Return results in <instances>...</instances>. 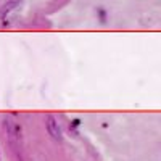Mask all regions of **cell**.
I'll list each match as a JSON object with an SVG mask.
<instances>
[{"mask_svg": "<svg viewBox=\"0 0 161 161\" xmlns=\"http://www.w3.org/2000/svg\"><path fill=\"white\" fill-rule=\"evenodd\" d=\"M45 126H47V132H48L55 140H61V139H63L61 127H60V124L57 123V119L53 118L52 114H48V116L45 118Z\"/></svg>", "mask_w": 161, "mask_h": 161, "instance_id": "cell-1", "label": "cell"}, {"mask_svg": "<svg viewBox=\"0 0 161 161\" xmlns=\"http://www.w3.org/2000/svg\"><path fill=\"white\" fill-rule=\"evenodd\" d=\"M3 127L8 134V139L10 140H19L21 139V127L16 124V123H13V121L10 118H5L3 119Z\"/></svg>", "mask_w": 161, "mask_h": 161, "instance_id": "cell-2", "label": "cell"}, {"mask_svg": "<svg viewBox=\"0 0 161 161\" xmlns=\"http://www.w3.org/2000/svg\"><path fill=\"white\" fill-rule=\"evenodd\" d=\"M18 5H19V0H10V2H7L2 8H0V23H3L10 13H11L13 10H16Z\"/></svg>", "mask_w": 161, "mask_h": 161, "instance_id": "cell-3", "label": "cell"}, {"mask_svg": "<svg viewBox=\"0 0 161 161\" xmlns=\"http://www.w3.org/2000/svg\"><path fill=\"white\" fill-rule=\"evenodd\" d=\"M97 11H98V16H100V23H105V21H106V13H105V10H103V8H98Z\"/></svg>", "mask_w": 161, "mask_h": 161, "instance_id": "cell-4", "label": "cell"}, {"mask_svg": "<svg viewBox=\"0 0 161 161\" xmlns=\"http://www.w3.org/2000/svg\"><path fill=\"white\" fill-rule=\"evenodd\" d=\"M79 124H80V119H74L73 123H71V127H73V129H76Z\"/></svg>", "mask_w": 161, "mask_h": 161, "instance_id": "cell-5", "label": "cell"}]
</instances>
